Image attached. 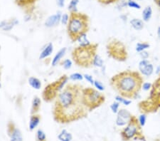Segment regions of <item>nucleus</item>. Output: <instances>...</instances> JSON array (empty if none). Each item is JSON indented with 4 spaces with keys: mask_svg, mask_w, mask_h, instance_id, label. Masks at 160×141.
Wrapping results in <instances>:
<instances>
[{
    "mask_svg": "<svg viewBox=\"0 0 160 141\" xmlns=\"http://www.w3.org/2000/svg\"><path fill=\"white\" fill-rule=\"evenodd\" d=\"M83 88L78 84L68 83L58 93L53 107V120L60 124H68L82 118L86 114L82 101Z\"/></svg>",
    "mask_w": 160,
    "mask_h": 141,
    "instance_id": "obj_1",
    "label": "nucleus"
},
{
    "mask_svg": "<svg viewBox=\"0 0 160 141\" xmlns=\"http://www.w3.org/2000/svg\"><path fill=\"white\" fill-rule=\"evenodd\" d=\"M110 85L122 97L132 98L141 86V78L135 73L124 71L112 76Z\"/></svg>",
    "mask_w": 160,
    "mask_h": 141,
    "instance_id": "obj_2",
    "label": "nucleus"
},
{
    "mask_svg": "<svg viewBox=\"0 0 160 141\" xmlns=\"http://www.w3.org/2000/svg\"><path fill=\"white\" fill-rule=\"evenodd\" d=\"M89 29V18L83 13H71L67 24V33L73 42H77L83 34H86Z\"/></svg>",
    "mask_w": 160,
    "mask_h": 141,
    "instance_id": "obj_3",
    "label": "nucleus"
},
{
    "mask_svg": "<svg viewBox=\"0 0 160 141\" xmlns=\"http://www.w3.org/2000/svg\"><path fill=\"white\" fill-rule=\"evenodd\" d=\"M98 45L91 44L88 46H79L72 51L71 56L73 62L78 66L82 68H90L93 66V59L97 54Z\"/></svg>",
    "mask_w": 160,
    "mask_h": 141,
    "instance_id": "obj_4",
    "label": "nucleus"
},
{
    "mask_svg": "<svg viewBox=\"0 0 160 141\" xmlns=\"http://www.w3.org/2000/svg\"><path fill=\"white\" fill-rule=\"evenodd\" d=\"M68 76L64 74L55 81L46 85L42 91L41 97L43 101L46 103H51L55 101L58 93L68 84Z\"/></svg>",
    "mask_w": 160,
    "mask_h": 141,
    "instance_id": "obj_5",
    "label": "nucleus"
},
{
    "mask_svg": "<svg viewBox=\"0 0 160 141\" xmlns=\"http://www.w3.org/2000/svg\"><path fill=\"white\" fill-rule=\"evenodd\" d=\"M105 98L104 95L97 90L92 88H86L83 89L82 101L84 106L88 111H92L99 107L105 102Z\"/></svg>",
    "mask_w": 160,
    "mask_h": 141,
    "instance_id": "obj_6",
    "label": "nucleus"
},
{
    "mask_svg": "<svg viewBox=\"0 0 160 141\" xmlns=\"http://www.w3.org/2000/svg\"><path fill=\"white\" fill-rule=\"evenodd\" d=\"M107 51L111 58L115 60L123 61L127 58V52L121 42L116 39H112L107 44Z\"/></svg>",
    "mask_w": 160,
    "mask_h": 141,
    "instance_id": "obj_7",
    "label": "nucleus"
},
{
    "mask_svg": "<svg viewBox=\"0 0 160 141\" xmlns=\"http://www.w3.org/2000/svg\"><path fill=\"white\" fill-rule=\"evenodd\" d=\"M7 133L9 141H24L22 131L12 121H9L7 123Z\"/></svg>",
    "mask_w": 160,
    "mask_h": 141,
    "instance_id": "obj_8",
    "label": "nucleus"
},
{
    "mask_svg": "<svg viewBox=\"0 0 160 141\" xmlns=\"http://www.w3.org/2000/svg\"><path fill=\"white\" fill-rule=\"evenodd\" d=\"M138 124L136 123L130 121L128 125L122 130V137L125 140H130L136 135L137 133H138Z\"/></svg>",
    "mask_w": 160,
    "mask_h": 141,
    "instance_id": "obj_9",
    "label": "nucleus"
},
{
    "mask_svg": "<svg viewBox=\"0 0 160 141\" xmlns=\"http://www.w3.org/2000/svg\"><path fill=\"white\" fill-rule=\"evenodd\" d=\"M131 115L127 110L122 109L117 113L115 123L117 126H124L130 121Z\"/></svg>",
    "mask_w": 160,
    "mask_h": 141,
    "instance_id": "obj_10",
    "label": "nucleus"
},
{
    "mask_svg": "<svg viewBox=\"0 0 160 141\" xmlns=\"http://www.w3.org/2000/svg\"><path fill=\"white\" fill-rule=\"evenodd\" d=\"M61 16L62 14H61L60 11H58L57 14L50 16L45 22V26L48 28L56 27V26L58 25L59 23L61 22Z\"/></svg>",
    "mask_w": 160,
    "mask_h": 141,
    "instance_id": "obj_11",
    "label": "nucleus"
},
{
    "mask_svg": "<svg viewBox=\"0 0 160 141\" xmlns=\"http://www.w3.org/2000/svg\"><path fill=\"white\" fill-rule=\"evenodd\" d=\"M41 117L39 114H33L31 115L30 118H29V130L31 132L34 131L38 127L39 124H40Z\"/></svg>",
    "mask_w": 160,
    "mask_h": 141,
    "instance_id": "obj_12",
    "label": "nucleus"
},
{
    "mask_svg": "<svg viewBox=\"0 0 160 141\" xmlns=\"http://www.w3.org/2000/svg\"><path fill=\"white\" fill-rule=\"evenodd\" d=\"M18 24H19V21L17 19H13L10 21L4 20L0 22V29L4 32H10L14 26Z\"/></svg>",
    "mask_w": 160,
    "mask_h": 141,
    "instance_id": "obj_13",
    "label": "nucleus"
},
{
    "mask_svg": "<svg viewBox=\"0 0 160 141\" xmlns=\"http://www.w3.org/2000/svg\"><path fill=\"white\" fill-rule=\"evenodd\" d=\"M41 106V99L39 96H36L33 98L32 101V107H31V115L37 114L40 111Z\"/></svg>",
    "mask_w": 160,
    "mask_h": 141,
    "instance_id": "obj_14",
    "label": "nucleus"
},
{
    "mask_svg": "<svg viewBox=\"0 0 160 141\" xmlns=\"http://www.w3.org/2000/svg\"><path fill=\"white\" fill-rule=\"evenodd\" d=\"M53 52V45L52 43H48L46 46L43 49V50L41 52L39 55V59L44 60L49 57Z\"/></svg>",
    "mask_w": 160,
    "mask_h": 141,
    "instance_id": "obj_15",
    "label": "nucleus"
},
{
    "mask_svg": "<svg viewBox=\"0 0 160 141\" xmlns=\"http://www.w3.org/2000/svg\"><path fill=\"white\" fill-rule=\"evenodd\" d=\"M67 49L66 47H63V48H61L55 54L54 57L53 58V59L51 61V65L52 66H55L59 63V62L61 61V60L62 59L63 56H64L65 54L66 53Z\"/></svg>",
    "mask_w": 160,
    "mask_h": 141,
    "instance_id": "obj_16",
    "label": "nucleus"
},
{
    "mask_svg": "<svg viewBox=\"0 0 160 141\" xmlns=\"http://www.w3.org/2000/svg\"><path fill=\"white\" fill-rule=\"evenodd\" d=\"M57 138L59 141H72L73 135L71 133L68 132L66 129H62L61 132L57 135Z\"/></svg>",
    "mask_w": 160,
    "mask_h": 141,
    "instance_id": "obj_17",
    "label": "nucleus"
},
{
    "mask_svg": "<svg viewBox=\"0 0 160 141\" xmlns=\"http://www.w3.org/2000/svg\"><path fill=\"white\" fill-rule=\"evenodd\" d=\"M28 83H29V86L35 90H40L42 86L41 81L38 78L34 76L29 77L28 79Z\"/></svg>",
    "mask_w": 160,
    "mask_h": 141,
    "instance_id": "obj_18",
    "label": "nucleus"
},
{
    "mask_svg": "<svg viewBox=\"0 0 160 141\" xmlns=\"http://www.w3.org/2000/svg\"><path fill=\"white\" fill-rule=\"evenodd\" d=\"M130 24H132V26L135 30H142L144 27L142 21L138 19H133L130 22Z\"/></svg>",
    "mask_w": 160,
    "mask_h": 141,
    "instance_id": "obj_19",
    "label": "nucleus"
},
{
    "mask_svg": "<svg viewBox=\"0 0 160 141\" xmlns=\"http://www.w3.org/2000/svg\"><path fill=\"white\" fill-rule=\"evenodd\" d=\"M36 141H47L46 134L42 129L39 128L36 132Z\"/></svg>",
    "mask_w": 160,
    "mask_h": 141,
    "instance_id": "obj_20",
    "label": "nucleus"
},
{
    "mask_svg": "<svg viewBox=\"0 0 160 141\" xmlns=\"http://www.w3.org/2000/svg\"><path fill=\"white\" fill-rule=\"evenodd\" d=\"M152 14V10L150 6H147L142 11V17L144 21L148 22L151 18Z\"/></svg>",
    "mask_w": 160,
    "mask_h": 141,
    "instance_id": "obj_21",
    "label": "nucleus"
},
{
    "mask_svg": "<svg viewBox=\"0 0 160 141\" xmlns=\"http://www.w3.org/2000/svg\"><path fill=\"white\" fill-rule=\"evenodd\" d=\"M77 42L79 43V46H82V47H85V46H88L91 43L89 42L88 39H87V35L86 34L81 35L79 38L78 39Z\"/></svg>",
    "mask_w": 160,
    "mask_h": 141,
    "instance_id": "obj_22",
    "label": "nucleus"
},
{
    "mask_svg": "<svg viewBox=\"0 0 160 141\" xmlns=\"http://www.w3.org/2000/svg\"><path fill=\"white\" fill-rule=\"evenodd\" d=\"M79 2V0H71V2L69 3L68 6V11L71 13L78 12L77 10V5Z\"/></svg>",
    "mask_w": 160,
    "mask_h": 141,
    "instance_id": "obj_23",
    "label": "nucleus"
},
{
    "mask_svg": "<svg viewBox=\"0 0 160 141\" xmlns=\"http://www.w3.org/2000/svg\"><path fill=\"white\" fill-rule=\"evenodd\" d=\"M69 80H71L72 81H83L84 77H83V75L81 74L80 73H71L69 76Z\"/></svg>",
    "mask_w": 160,
    "mask_h": 141,
    "instance_id": "obj_24",
    "label": "nucleus"
},
{
    "mask_svg": "<svg viewBox=\"0 0 160 141\" xmlns=\"http://www.w3.org/2000/svg\"><path fill=\"white\" fill-rule=\"evenodd\" d=\"M140 71H141L142 73V74L145 75V76H149L153 72V66L152 65L151 63H149V64L146 66H145L143 69L140 70Z\"/></svg>",
    "mask_w": 160,
    "mask_h": 141,
    "instance_id": "obj_25",
    "label": "nucleus"
},
{
    "mask_svg": "<svg viewBox=\"0 0 160 141\" xmlns=\"http://www.w3.org/2000/svg\"><path fill=\"white\" fill-rule=\"evenodd\" d=\"M103 65V61H102V58L98 54H96L95 56L93 59V66L98 68H101Z\"/></svg>",
    "mask_w": 160,
    "mask_h": 141,
    "instance_id": "obj_26",
    "label": "nucleus"
},
{
    "mask_svg": "<svg viewBox=\"0 0 160 141\" xmlns=\"http://www.w3.org/2000/svg\"><path fill=\"white\" fill-rule=\"evenodd\" d=\"M61 65L64 69L69 70L70 68H71L72 66H73V62H72V61L71 59H65L63 62H62Z\"/></svg>",
    "mask_w": 160,
    "mask_h": 141,
    "instance_id": "obj_27",
    "label": "nucleus"
},
{
    "mask_svg": "<svg viewBox=\"0 0 160 141\" xmlns=\"http://www.w3.org/2000/svg\"><path fill=\"white\" fill-rule=\"evenodd\" d=\"M149 47V45L147 44H141V43H139L137 44V47H136V51L138 52H141L142 51L145 50V49H148Z\"/></svg>",
    "mask_w": 160,
    "mask_h": 141,
    "instance_id": "obj_28",
    "label": "nucleus"
},
{
    "mask_svg": "<svg viewBox=\"0 0 160 141\" xmlns=\"http://www.w3.org/2000/svg\"><path fill=\"white\" fill-rule=\"evenodd\" d=\"M115 100L117 102H119L120 103H123L125 106H128V105H130V103H131V101H128V100L127 99H125V98L122 97V96H116Z\"/></svg>",
    "mask_w": 160,
    "mask_h": 141,
    "instance_id": "obj_29",
    "label": "nucleus"
},
{
    "mask_svg": "<svg viewBox=\"0 0 160 141\" xmlns=\"http://www.w3.org/2000/svg\"><path fill=\"white\" fill-rule=\"evenodd\" d=\"M94 86L96 88L98 89V91H103L104 90H105V86H104L103 84H102V83H101L100 81H95L94 83H93Z\"/></svg>",
    "mask_w": 160,
    "mask_h": 141,
    "instance_id": "obj_30",
    "label": "nucleus"
},
{
    "mask_svg": "<svg viewBox=\"0 0 160 141\" xmlns=\"http://www.w3.org/2000/svg\"><path fill=\"white\" fill-rule=\"evenodd\" d=\"M119 106H120V103L116 101V102H114L112 105L110 106V109L112 110V113L114 114H117L118 113V109H119Z\"/></svg>",
    "mask_w": 160,
    "mask_h": 141,
    "instance_id": "obj_31",
    "label": "nucleus"
},
{
    "mask_svg": "<svg viewBox=\"0 0 160 141\" xmlns=\"http://www.w3.org/2000/svg\"><path fill=\"white\" fill-rule=\"evenodd\" d=\"M69 21V16L67 14H62L61 19V23L63 25H67Z\"/></svg>",
    "mask_w": 160,
    "mask_h": 141,
    "instance_id": "obj_32",
    "label": "nucleus"
},
{
    "mask_svg": "<svg viewBox=\"0 0 160 141\" xmlns=\"http://www.w3.org/2000/svg\"><path fill=\"white\" fill-rule=\"evenodd\" d=\"M130 1H131V0H119L118 2H117V6L120 8L125 7V6H128L129 2H130Z\"/></svg>",
    "mask_w": 160,
    "mask_h": 141,
    "instance_id": "obj_33",
    "label": "nucleus"
},
{
    "mask_svg": "<svg viewBox=\"0 0 160 141\" xmlns=\"http://www.w3.org/2000/svg\"><path fill=\"white\" fill-rule=\"evenodd\" d=\"M83 77H84L85 79H86V81H87L88 82H89L90 83H91V84L93 85L95 81H94L93 78V76H91V75H90V74H84V75H83Z\"/></svg>",
    "mask_w": 160,
    "mask_h": 141,
    "instance_id": "obj_34",
    "label": "nucleus"
},
{
    "mask_svg": "<svg viewBox=\"0 0 160 141\" xmlns=\"http://www.w3.org/2000/svg\"><path fill=\"white\" fill-rule=\"evenodd\" d=\"M149 61L147 60H142L140 62V63H139V68H140V70H141L142 69H143L144 68H145L146 66H147L148 64H149Z\"/></svg>",
    "mask_w": 160,
    "mask_h": 141,
    "instance_id": "obj_35",
    "label": "nucleus"
},
{
    "mask_svg": "<svg viewBox=\"0 0 160 141\" xmlns=\"http://www.w3.org/2000/svg\"><path fill=\"white\" fill-rule=\"evenodd\" d=\"M128 6H130V7L131 8H135V9H140V8H141L140 4H138L137 2H135V1H132V0L129 2Z\"/></svg>",
    "mask_w": 160,
    "mask_h": 141,
    "instance_id": "obj_36",
    "label": "nucleus"
},
{
    "mask_svg": "<svg viewBox=\"0 0 160 141\" xmlns=\"http://www.w3.org/2000/svg\"><path fill=\"white\" fill-rule=\"evenodd\" d=\"M139 120H140V123L141 126H144L146 123V116L145 115H141Z\"/></svg>",
    "mask_w": 160,
    "mask_h": 141,
    "instance_id": "obj_37",
    "label": "nucleus"
},
{
    "mask_svg": "<svg viewBox=\"0 0 160 141\" xmlns=\"http://www.w3.org/2000/svg\"><path fill=\"white\" fill-rule=\"evenodd\" d=\"M98 1H99L100 2L102 3V4H110V3L114 2V1H119V0H98Z\"/></svg>",
    "mask_w": 160,
    "mask_h": 141,
    "instance_id": "obj_38",
    "label": "nucleus"
},
{
    "mask_svg": "<svg viewBox=\"0 0 160 141\" xmlns=\"http://www.w3.org/2000/svg\"><path fill=\"white\" fill-rule=\"evenodd\" d=\"M140 56H141L143 59H147L148 56H149V54H148L147 52L142 51H141V53H140Z\"/></svg>",
    "mask_w": 160,
    "mask_h": 141,
    "instance_id": "obj_39",
    "label": "nucleus"
},
{
    "mask_svg": "<svg viewBox=\"0 0 160 141\" xmlns=\"http://www.w3.org/2000/svg\"><path fill=\"white\" fill-rule=\"evenodd\" d=\"M57 5L59 7H63L65 4V0H56Z\"/></svg>",
    "mask_w": 160,
    "mask_h": 141,
    "instance_id": "obj_40",
    "label": "nucleus"
},
{
    "mask_svg": "<svg viewBox=\"0 0 160 141\" xmlns=\"http://www.w3.org/2000/svg\"><path fill=\"white\" fill-rule=\"evenodd\" d=\"M151 87V84L149 83H145L143 84V89L145 90V91H147L149 90Z\"/></svg>",
    "mask_w": 160,
    "mask_h": 141,
    "instance_id": "obj_41",
    "label": "nucleus"
},
{
    "mask_svg": "<svg viewBox=\"0 0 160 141\" xmlns=\"http://www.w3.org/2000/svg\"><path fill=\"white\" fill-rule=\"evenodd\" d=\"M154 2L156 3V4L159 6V8L160 9V0H154Z\"/></svg>",
    "mask_w": 160,
    "mask_h": 141,
    "instance_id": "obj_42",
    "label": "nucleus"
},
{
    "mask_svg": "<svg viewBox=\"0 0 160 141\" xmlns=\"http://www.w3.org/2000/svg\"><path fill=\"white\" fill-rule=\"evenodd\" d=\"M157 34H158V36L160 37V27L158 28V31H157Z\"/></svg>",
    "mask_w": 160,
    "mask_h": 141,
    "instance_id": "obj_43",
    "label": "nucleus"
},
{
    "mask_svg": "<svg viewBox=\"0 0 160 141\" xmlns=\"http://www.w3.org/2000/svg\"><path fill=\"white\" fill-rule=\"evenodd\" d=\"M1 82H0V88H1Z\"/></svg>",
    "mask_w": 160,
    "mask_h": 141,
    "instance_id": "obj_44",
    "label": "nucleus"
},
{
    "mask_svg": "<svg viewBox=\"0 0 160 141\" xmlns=\"http://www.w3.org/2000/svg\"><path fill=\"white\" fill-rule=\"evenodd\" d=\"M0 51H1V46H0Z\"/></svg>",
    "mask_w": 160,
    "mask_h": 141,
    "instance_id": "obj_45",
    "label": "nucleus"
}]
</instances>
